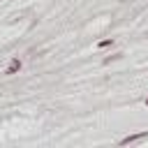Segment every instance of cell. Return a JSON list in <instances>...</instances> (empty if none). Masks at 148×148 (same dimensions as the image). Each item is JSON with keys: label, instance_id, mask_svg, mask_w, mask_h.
I'll use <instances>...</instances> for the list:
<instances>
[{"label": "cell", "instance_id": "cell-1", "mask_svg": "<svg viewBox=\"0 0 148 148\" xmlns=\"http://www.w3.org/2000/svg\"><path fill=\"white\" fill-rule=\"evenodd\" d=\"M18 69H21V60L18 58H12L9 65H7V69H5V74H16Z\"/></svg>", "mask_w": 148, "mask_h": 148}, {"label": "cell", "instance_id": "cell-2", "mask_svg": "<svg viewBox=\"0 0 148 148\" xmlns=\"http://www.w3.org/2000/svg\"><path fill=\"white\" fill-rule=\"evenodd\" d=\"M143 136H148V132H141V134H130V136H125L120 143H123V146H127V143H132V141H139V139H143Z\"/></svg>", "mask_w": 148, "mask_h": 148}, {"label": "cell", "instance_id": "cell-3", "mask_svg": "<svg viewBox=\"0 0 148 148\" xmlns=\"http://www.w3.org/2000/svg\"><path fill=\"white\" fill-rule=\"evenodd\" d=\"M146 106H148V99H146Z\"/></svg>", "mask_w": 148, "mask_h": 148}]
</instances>
